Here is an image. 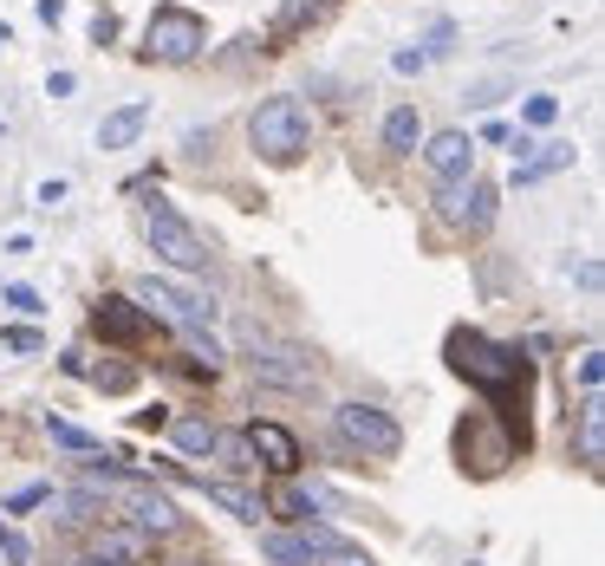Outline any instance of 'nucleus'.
Returning a JSON list of instances; mask_svg holds the SVG:
<instances>
[{
    "label": "nucleus",
    "instance_id": "f257e3e1",
    "mask_svg": "<svg viewBox=\"0 0 605 566\" xmlns=\"http://www.w3.org/2000/svg\"><path fill=\"white\" fill-rule=\"evenodd\" d=\"M443 359H450V372L463 378V385H476L482 398H489V411L515 430V443L528 450L534 443V430H528V385H534V359L521 352V345H502V339H489V332H476V326H456L450 339H443Z\"/></svg>",
    "mask_w": 605,
    "mask_h": 566
},
{
    "label": "nucleus",
    "instance_id": "f03ea898",
    "mask_svg": "<svg viewBox=\"0 0 605 566\" xmlns=\"http://www.w3.org/2000/svg\"><path fill=\"white\" fill-rule=\"evenodd\" d=\"M248 143H254V156H267V163H280V169L300 163L306 143H313L306 104H300V98H261L254 117H248Z\"/></svg>",
    "mask_w": 605,
    "mask_h": 566
},
{
    "label": "nucleus",
    "instance_id": "7ed1b4c3",
    "mask_svg": "<svg viewBox=\"0 0 605 566\" xmlns=\"http://www.w3.org/2000/svg\"><path fill=\"white\" fill-rule=\"evenodd\" d=\"M521 456V443H515V430L495 417V411H469L463 424H456V463H463V476H502L508 463Z\"/></svg>",
    "mask_w": 605,
    "mask_h": 566
},
{
    "label": "nucleus",
    "instance_id": "20e7f679",
    "mask_svg": "<svg viewBox=\"0 0 605 566\" xmlns=\"http://www.w3.org/2000/svg\"><path fill=\"white\" fill-rule=\"evenodd\" d=\"M202 46H209V20H202L196 7L163 0V7L150 13V26H143V59H156V65H189Z\"/></svg>",
    "mask_w": 605,
    "mask_h": 566
},
{
    "label": "nucleus",
    "instance_id": "39448f33",
    "mask_svg": "<svg viewBox=\"0 0 605 566\" xmlns=\"http://www.w3.org/2000/svg\"><path fill=\"white\" fill-rule=\"evenodd\" d=\"M143 235H150V248H156L163 267H176V274H202V267H209V241H202L163 196L143 202Z\"/></svg>",
    "mask_w": 605,
    "mask_h": 566
},
{
    "label": "nucleus",
    "instance_id": "423d86ee",
    "mask_svg": "<svg viewBox=\"0 0 605 566\" xmlns=\"http://www.w3.org/2000/svg\"><path fill=\"white\" fill-rule=\"evenodd\" d=\"M332 430H339L345 450H358V456H371V463H391V456L404 450L398 417L378 411V404H339V411H332Z\"/></svg>",
    "mask_w": 605,
    "mask_h": 566
},
{
    "label": "nucleus",
    "instance_id": "0eeeda50",
    "mask_svg": "<svg viewBox=\"0 0 605 566\" xmlns=\"http://www.w3.org/2000/svg\"><path fill=\"white\" fill-rule=\"evenodd\" d=\"M437 215L450 222V228H469V235H482L489 222H495V189L469 169V176H450L443 189H437Z\"/></svg>",
    "mask_w": 605,
    "mask_h": 566
},
{
    "label": "nucleus",
    "instance_id": "6e6552de",
    "mask_svg": "<svg viewBox=\"0 0 605 566\" xmlns=\"http://www.w3.org/2000/svg\"><path fill=\"white\" fill-rule=\"evenodd\" d=\"M248 345H254V378L261 385H280V391H306L313 385V359L300 345H274L261 326H248Z\"/></svg>",
    "mask_w": 605,
    "mask_h": 566
},
{
    "label": "nucleus",
    "instance_id": "1a4fd4ad",
    "mask_svg": "<svg viewBox=\"0 0 605 566\" xmlns=\"http://www.w3.org/2000/svg\"><path fill=\"white\" fill-rule=\"evenodd\" d=\"M91 332L104 339V345H150V313L137 306V300H124V293H98L91 300Z\"/></svg>",
    "mask_w": 605,
    "mask_h": 566
},
{
    "label": "nucleus",
    "instance_id": "9d476101",
    "mask_svg": "<svg viewBox=\"0 0 605 566\" xmlns=\"http://www.w3.org/2000/svg\"><path fill=\"white\" fill-rule=\"evenodd\" d=\"M137 306H156V313H169V319H182V326H209L222 306L209 300V293H196V287H176V280H137Z\"/></svg>",
    "mask_w": 605,
    "mask_h": 566
},
{
    "label": "nucleus",
    "instance_id": "9b49d317",
    "mask_svg": "<svg viewBox=\"0 0 605 566\" xmlns=\"http://www.w3.org/2000/svg\"><path fill=\"white\" fill-rule=\"evenodd\" d=\"M241 437H248V450H254V469H274V476H293V469H300V437H293L287 424H261V417H254Z\"/></svg>",
    "mask_w": 605,
    "mask_h": 566
},
{
    "label": "nucleus",
    "instance_id": "f8f14e48",
    "mask_svg": "<svg viewBox=\"0 0 605 566\" xmlns=\"http://www.w3.org/2000/svg\"><path fill=\"white\" fill-rule=\"evenodd\" d=\"M117 495H124V508H130V528H137V534H156V541H163V534H176V528H182V515H176V502H169V495H156V489H143V482H124Z\"/></svg>",
    "mask_w": 605,
    "mask_h": 566
},
{
    "label": "nucleus",
    "instance_id": "ddd939ff",
    "mask_svg": "<svg viewBox=\"0 0 605 566\" xmlns=\"http://www.w3.org/2000/svg\"><path fill=\"white\" fill-rule=\"evenodd\" d=\"M424 163H430L437 183L469 176V169H476V137H469V130H437V137L424 143Z\"/></svg>",
    "mask_w": 605,
    "mask_h": 566
},
{
    "label": "nucleus",
    "instance_id": "4468645a",
    "mask_svg": "<svg viewBox=\"0 0 605 566\" xmlns=\"http://www.w3.org/2000/svg\"><path fill=\"white\" fill-rule=\"evenodd\" d=\"M574 456L600 476V463H605V404H600V391L580 404V424H574Z\"/></svg>",
    "mask_w": 605,
    "mask_h": 566
},
{
    "label": "nucleus",
    "instance_id": "2eb2a0df",
    "mask_svg": "<svg viewBox=\"0 0 605 566\" xmlns=\"http://www.w3.org/2000/svg\"><path fill=\"white\" fill-rule=\"evenodd\" d=\"M143 124H150V104L137 98V104H117L104 124H98V150H130L137 137H143Z\"/></svg>",
    "mask_w": 605,
    "mask_h": 566
},
{
    "label": "nucleus",
    "instance_id": "dca6fc26",
    "mask_svg": "<svg viewBox=\"0 0 605 566\" xmlns=\"http://www.w3.org/2000/svg\"><path fill=\"white\" fill-rule=\"evenodd\" d=\"M574 163V143H541V150H528V156H515V189H534V183H547L554 169H567Z\"/></svg>",
    "mask_w": 605,
    "mask_h": 566
},
{
    "label": "nucleus",
    "instance_id": "f3484780",
    "mask_svg": "<svg viewBox=\"0 0 605 566\" xmlns=\"http://www.w3.org/2000/svg\"><path fill=\"white\" fill-rule=\"evenodd\" d=\"M215 508H228L235 521H261L267 515V495H254V489H241V482H196Z\"/></svg>",
    "mask_w": 605,
    "mask_h": 566
},
{
    "label": "nucleus",
    "instance_id": "a211bd4d",
    "mask_svg": "<svg viewBox=\"0 0 605 566\" xmlns=\"http://www.w3.org/2000/svg\"><path fill=\"white\" fill-rule=\"evenodd\" d=\"M424 143V124H417V104H398L391 117H385V150H398V156H411Z\"/></svg>",
    "mask_w": 605,
    "mask_h": 566
},
{
    "label": "nucleus",
    "instance_id": "6ab92c4d",
    "mask_svg": "<svg viewBox=\"0 0 605 566\" xmlns=\"http://www.w3.org/2000/svg\"><path fill=\"white\" fill-rule=\"evenodd\" d=\"M169 437H176V450H182V456H209L222 430H215L209 417H176V424H169Z\"/></svg>",
    "mask_w": 605,
    "mask_h": 566
},
{
    "label": "nucleus",
    "instance_id": "aec40b11",
    "mask_svg": "<svg viewBox=\"0 0 605 566\" xmlns=\"http://www.w3.org/2000/svg\"><path fill=\"white\" fill-rule=\"evenodd\" d=\"M143 541H150V534H124V528H98V541H91V548H98V561H137V554H143Z\"/></svg>",
    "mask_w": 605,
    "mask_h": 566
},
{
    "label": "nucleus",
    "instance_id": "412c9836",
    "mask_svg": "<svg viewBox=\"0 0 605 566\" xmlns=\"http://www.w3.org/2000/svg\"><path fill=\"white\" fill-rule=\"evenodd\" d=\"M261 554H267L274 566H319V561H313V548H306L300 534H267V541H261Z\"/></svg>",
    "mask_w": 605,
    "mask_h": 566
},
{
    "label": "nucleus",
    "instance_id": "4be33fe9",
    "mask_svg": "<svg viewBox=\"0 0 605 566\" xmlns=\"http://www.w3.org/2000/svg\"><path fill=\"white\" fill-rule=\"evenodd\" d=\"M46 437H52L59 450H78V456H98V437H91V430H78V424H65V417H52V411H46Z\"/></svg>",
    "mask_w": 605,
    "mask_h": 566
},
{
    "label": "nucleus",
    "instance_id": "5701e85b",
    "mask_svg": "<svg viewBox=\"0 0 605 566\" xmlns=\"http://www.w3.org/2000/svg\"><path fill=\"white\" fill-rule=\"evenodd\" d=\"M326 13V0H287L280 7V20H274V39H287V33H300L306 20H319Z\"/></svg>",
    "mask_w": 605,
    "mask_h": 566
},
{
    "label": "nucleus",
    "instance_id": "b1692460",
    "mask_svg": "<svg viewBox=\"0 0 605 566\" xmlns=\"http://www.w3.org/2000/svg\"><path fill=\"white\" fill-rule=\"evenodd\" d=\"M215 456H222L235 476H254V450H248V437H215Z\"/></svg>",
    "mask_w": 605,
    "mask_h": 566
},
{
    "label": "nucleus",
    "instance_id": "393cba45",
    "mask_svg": "<svg viewBox=\"0 0 605 566\" xmlns=\"http://www.w3.org/2000/svg\"><path fill=\"white\" fill-rule=\"evenodd\" d=\"M46 508H65L59 521H91V515H98V495H91V489H78V495H46Z\"/></svg>",
    "mask_w": 605,
    "mask_h": 566
},
{
    "label": "nucleus",
    "instance_id": "a878e982",
    "mask_svg": "<svg viewBox=\"0 0 605 566\" xmlns=\"http://www.w3.org/2000/svg\"><path fill=\"white\" fill-rule=\"evenodd\" d=\"M85 378H91L98 391H111V398H117V391H130V385H137V365H98V372H85Z\"/></svg>",
    "mask_w": 605,
    "mask_h": 566
},
{
    "label": "nucleus",
    "instance_id": "bb28decb",
    "mask_svg": "<svg viewBox=\"0 0 605 566\" xmlns=\"http://www.w3.org/2000/svg\"><path fill=\"white\" fill-rule=\"evenodd\" d=\"M267 515H280V521H306L313 502H306V489H280V495L267 502Z\"/></svg>",
    "mask_w": 605,
    "mask_h": 566
},
{
    "label": "nucleus",
    "instance_id": "cd10ccee",
    "mask_svg": "<svg viewBox=\"0 0 605 566\" xmlns=\"http://www.w3.org/2000/svg\"><path fill=\"white\" fill-rule=\"evenodd\" d=\"M574 378H580V391H587V398H593V391H600V385H605V352H600V345H593V352H580V365H574Z\"/></svg>",
    "mask_w": 605,
    "mask_h": 566
},
{
    "label": "nucleus",
    "instance_id": "c85d7f7f",
    "mask_svg": "<svg viewBox=\"0 0 605 566\" xmlns=\"http://www.w3.org/2000/svg\"><path fill=\"white\" fill-rule=\"evenodd\" d=\"M0 561H7V566H33V548H26L7 521H0Z\"/></svg>",
    "mask_w": 605,
    "mask_h": 566
},
{
    "label": "nucleus",
    "instance_id": "c756f323",
    "mask_svg": "<svg viewBox=\"0 0 605 566\" xmlns=\"http://www.w3.org/2000/svg\"><path fill=\"white\" fill-rule=\"evenodd\" d=\"M521 117H528L534 130H547V124L560 117V98H547V91H541V98H528V111H521Z\"/></svg>",
    "mask_w": 605,
    "mask_h": 566
},
{
    "label": "nucleus",
    "instance_id": "7c9ffc66",
    "mask_svg": "<svg viewBox=\"0 0 605 566\" xmlns=\"http://www.w3.org/2000/svg\"><path fill=\"white\" fill-rule=\"evenodd\" d=\"M443 52H456V26H450V20H437V26H430V46H424V59H443Z\"/></svg>",
    "mask_w": 605,
    "mask_h": 566
},
{
    "label": "nucleus",
    "instance_id": "2f4dec72",
    "mask_svg": "<svg viewBox=\"0 0 605 566\" xmlns=\"http://www.w3.org/2000/svg\"><path fill=\"white\" fill-rule=\"evenodd\" d=\"M46 482H33V489H20V495H7V515H26V508H46Z\"/></svg>",
    "mask_w": 605,
    "mask_h": 566
},
{
    "label": "nucleus",
    "instance_id": "473e14b6",
    "mask_svg": "<svg viewBox=\"0 0 605 566\" xmlns=\"http://www.w3.org/2000/svg\"><path fill=\"white\" fill-rule=\"evenodd\" d=\"M502 91H508L502 78H482V85H469V104H476V111H489V104H502Z\"/></svg>",
    "mask_w": 605,
    "mask_h": 566
},
{
    "label": "nucleus",
    "instance_id": "72a5a7b5",
    "mask_svg": "<svg viewBox=\"0 0 605 566\" xmlns=\"http://www.w3.org/2000/svg\"><path fill=\"white\" fill-rule=\"evenodd\" d=\"M0 300H7V306H13V313H26V319H33V313H46V306H39V293H33V287H7V293H0Z\"/></svg>",
    "mask_w": 605,
    "mask_h": 566
},
{
    "label": "nucleus",
    "instance_id": "f704fd0d",
    "mask_svg": "<svg viewBox=\"0 0 605 566\" xmlns=\"http://www.w3.org/2000/svg\"><path fill=\"white\" fill-rule=\"evenodd\" d=\"M0 345H7V352H39V332H33V326H7Z\"/></svg>",
    "mask_w": 605,
    "mask_h": 566
},
{
    "label": "nucleus",
    "instance_id": "c9c22d12",
    "mask_svg": "<svg viewBox=\"0 0 605 566\" xmlns=\"http://www.w3.org/2000/svg\"><path fill=\"white\" fill-rule=\"evenodd\" d=\"M33 202H39V209H59V202H65V183H59V176H52V183H39V189H33Z\"/></svg>",
    "mask_w": 605,
    "mask_h": 566
},
{
    "label": "nucleus",
    "instance_id": "e433bc0d",
    "mask_svg": "<svg viewBox=\"0 0 605 566\" xmlns=\"http://www.w3.org/2000/svg\"><path fill=\"white\" fill-rule=\"evenodd\" d=\"M391 65H398V72H424V65H430V59H424V52H417V46H404V52H391Z\"/></svg>",
    "mask_w": 605,
    "mask_h": 566
},
{
    "label": "nucleus",
    "instance_id": "4c0bfd02",
    "mask_svg": "<svg viewBox=\"0 0 605 566\" xmlns=\"http://www.w3.org/2000/svg\"><path fill=\"white\" fill-rule=\"evenodd\" d=\"M319 566H378L371 554H358V548H345V554H326Z\"/></svg>",
    "mask_w": 605,
    "mask_h": 566
},
{
    "label": "nucleus",
    "instance_id": "58836bf2",
    "mask_svg": "<svg viewBox=\"0 0 605 566\" xmlns=\"http://www.w3.org/2000/svg\"><path fill=\"white\" fill-rule=\"evenodd\" d=\"M91 39H98V46H111V39H117V20H111V13H98V20H91Z\"/></svg>",
    "mask_w": 605,
    "mask_h": 566
},
{
    "label": "nucleus",
    "instance_id": "ea45409f",
    "mask_svg": "<svg viewBox=\"0 0 605 566\" xmlns=\"http://www.w3.org/2000/svg\"><path fill=\"white\" fill-rule=\"evenodd\" d=\"M72 85H78V78H72V72H52V78H46V98H65V91H72Z\"/></svg>",
    "mask_w": 605,
    "mask_h": 566
},
{
    "label": "nucleus",
    "instance_id": "a19ab883",
    "mask_svg": "<svg viewBox=\"0 0 605 566\" xmlns=\"http://www.w3.org/2000/svg\"><path fill=\"white\" fill-rule=\"evenodd\" d=\"M39 20L52 26V20H65V0H39Z\"/></svg>",
    "mask_w": 605,
    "mask_h": 566
},
{
    "label": "nucleus",
    "instance_id": "79ce46f5",
    "mask_svg": "<svg viewBox=\"0 0 605 566\" xmlns=\"http://www.w3.org/2000/svg\"><path fill=\"white\" fill-rule=\"evenodd\" d=\"M78 566H117V561H98V554H91V561H78Z\"/></svg>",
    "mask_w": 605,
    "mask_h": 566
},
{
    "label": "nucleus",
    "instance_id": "37998d69",
    "mask_svg": "<svg viewBox=\"0 0 605 566\" xmlns=\"http://www.w3.org/2000/svg\"><path fill=\"white\" fill-rule=\"evenodd\" d=\"M7 39H13V33H7V26H0V46H7Z\"/></svg>",
    "mask_w": 605,
    "mask_h": 566
}]
</instances>
